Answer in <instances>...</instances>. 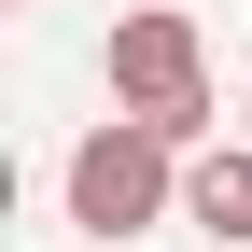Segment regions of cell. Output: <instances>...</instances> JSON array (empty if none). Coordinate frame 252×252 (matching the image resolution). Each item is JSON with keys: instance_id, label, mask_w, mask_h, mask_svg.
<instances>
[{"instance_id": "6da1fadb", "label": "cell", "mask_w": 252, "mask_h": 252, "mask_svg": "<svg viewBox=\"0 0 252 252\" xmlns=\"http://www.w3.org/2000/svg\"><path fill=\"white\" fill-rule=\"evenodd\" d=\"M112 112H140L154 140H182V154L210 140V56H196V14L154 0V14L112 28Z\"/></svg>"}, {"instance_id": "7a4b0ae2", "label": "cell", "mask_w": 252, "mask_h": 252, "mask_svg": "<svg viewBox=\"0 0 252 252\" xmlns=\"http://www.w3.org/2000/svg\"><path fill=\"white\" fill-rule=\"evenodd\" d=\"M168 210H182V140H154L140 112L70 154V224L84 238H140V224H168Z\"/></svg>"}, {"instance_id": "3957f363", "label": "cell", "mask_w": 252, "mask_h": 252, "mask_svg": "<svg viewBox=\"0 0 252 252\" xmlns=\"http://www.w3.org/2000/svg\"><path fill=\"white\" fill-rule=\"evenodd\" d=\"M182 224H210V238H252V140L238 154H182Z\"/></svg>"}]
</instances>
